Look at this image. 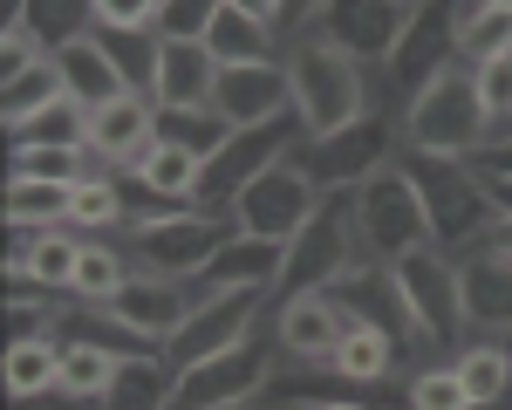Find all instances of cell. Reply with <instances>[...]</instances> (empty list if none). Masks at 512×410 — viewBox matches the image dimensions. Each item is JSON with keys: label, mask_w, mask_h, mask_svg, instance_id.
Segmentation results:
<instances>
[{"label": "cell", "mask_w": 512, "mask_h": 410, "mask_svg": "<svg viewBox=\"0 0 512 410\" xmlns=\"http://www.w3.org/2000/svg\"><path fill=\"white\" fill-rule=\"evenodd\" d=\"M403 151L410 158H458L478 164V151L492 144V110H485V89H478L472 62H444L403 96Z\"/></svg>", "instance_id": "1"}, {"label": "cell", "mask_w": 512, "mask_h": 410, "mask_svg": "<svg viewBox=\"0 0 512 410\" xmlns=\"http://www.w3.org/2000/svg\"><path fill=\"white\" fill-rule=\"evenodd\" d=\"M280 69H287V103H294V117H301L308 137H335V130H349V123H362L376 110L369 69L328 28L294 35L280 48Z\"/></svg>", "instance_id": "2"}, {"label": "cell", "mask_w": 512, "mask_h": 410, "mask_svg": "<svg viewBox=\"0 0 512 410\" xmlns=\"http://www.w3.org/2000/svg\"><path fill=\"white\" fill-rule=\"evenodd\" d=\"M355 205V246H362V267H396L403 253L417 246H437L431 233V205H424V185L410 158H390L383 171H369L349 192Z\"/></svg>", "instance_id": "3"}, {"label": "cell", "mask_w": 512, "mask_h": 410, "mask_svg": "<svg viewBox=\"0 0 512 410\" xmlns=\"http://www.w3.org/2000/svg\"><path fill=\"white\" fill-rule=\"evenodd\" d=\"M226 240H233V212H212V205H151V212H130L123 226L137 274H171V281H198Z\"/></svg>", "instance_id": "4"}, {"label": "cell", "mask_w": 512, "mask_h": 410, "mask_svg": "<svg viewBox=\"0 0 512 410\" xmlns=\"http://www.w3.org/2000/svg\"><path fill=\"white\" fill-rule=\"evenodd\" d=\"M403 158H410V151H403ZM410 171H417V185H424L437 246H444V253H472V246L492 233V219H499V199H492L485 171H478V164H458V158H410Z\"/></svg>", "instance_id": "5"}, {"label": "cell", "mask_w": 512, "mask_h": 410, "mask_svg": "<svg viewBox=\"0 0 512 410\" xmlns=\"http://www.w3.org/2000/svg\"><path fill=\"white\" fill-rule=\"evenodd\" d=\"M362 267V246H355V205L349 192H328L321 212L287 240V274H280V294H321V287H342ZM274 294V301H280Z\"/></svg>", "instance_id": "6"}, {"label": "cell", "mask_w": 512, "mask_h": 410, "mask_svg": "<svg viewBox=\"0 0 512 410\" xmlns=\"http://www.w3.org/2000/svg\"><path fill=\"white\" fill-rule=\"evenodd\" d=\"M390 158H403V117H390V110H369L362 123L335 130V137H301V151H294V164L315 178L321 192H355Z\"/></svg>", "instance_id": "7"}, {"label": "cell", "mask_w": 512, "mask_h": 410, "mask_svg": "<svg viewBox=\"0 0 512 410\" xmlns=\"http://www.w3.org/2000/svg\"><path fill=\"white\" fill-rule=\"evenodd\" d=\"M396 287H403V301H410V315H417V335H424V349L444 356L458 335H472L465 328V287H458V253H444V246H417V253H403L390 267Z\"/></svg>", "instance_id": "8"}, {"label": "cell", "mask_w": 512, "mask_h": 410, "mask_svg": "<svg viewBox=\"0 0 512 410\" xmlns=\"http://www.w3.org/2000/svg\"><path fill=\"white\" fill-rule=\"evenodd\" d=\"M321 199H328V192H321L315 178H308L294 158H280V164H267V171L233 199V233H253V240L287 246L321 212Z\"/></svg>", "instance_id": "9"}, {"label": "cell", "mask_w": 512, "mask_h": 410, "mask_svg": "<svg viewBox=\"0 0 512 410\" xmlns=\"http://www.w3.org/2000/svg\"><path fill=\"white\" fill-rule=\"evenodd\" d=\"M301 117H280V123H253V130H233L212 158H205V192H198V205H212V212H233V199L267 171V164L294 158L301 151Z\"/></svg>", "instance_id": "10"}, {"label": "cell", "mask_w": 512, "mask_h": 410, "mask_svg": "<svg viewBox=\"0 0 512 410\" xmlns=\"http://www.w3.org/2000/svg\"><path fill=\"white\" fill-rule=\"evenodd\" d=\"M417 14H424V7H396V0H328L321 28L342 41L362 69H390L396 48L417 28Z\"/></svg>", "instance_id": "11"}, {"label": "cell", "mask_w": 512, "mask_h": 410, "mask_svg": "<svg viewBox=\"0 0 512 410\" xmlns=\"http://www.w3.org/2000/svg\"><path fill=\"white\" fill-rule=\"evenodd\" d=\"M349 301L335 287L321 294H280L274 301V349L287 363H328V349L349 335Z\"/></svg>", "instance_id": "12"}, {"label": "cell", "mask_w": 512, "mask_h": 410, "mask_svg": "<svg viewBox=\"0 0 512 410\" xmlns=\"http://www.w3.org/2000/svg\"><path fill=\"white\" fill-rule=\"evenodd\" d=\"M103 308H110L144 349H171V335L192 322L198 287L192 281H171V274H130V287H123L117 301H103Z\"/></svg>", "instance_id": "13"}, {"label": "cell", "mask_w": 512, "mask_h": 410, "mask_svg": "<svg viewBox=\"0 0 512 410\" xmlns=\"http://www.w3.org/2000/svg\"><path fill=\"white\" fill-rule=\"evenodd\" d=\"M219 55H212V41L198 35H158V55H151V82H144V96L158 103V110H198V103H212V89H219Z\"/></svg>", "instance_id": "14"}, {"label": "cell", "mask_w": 512, "mask_h": 410, "mask_svg": "<svg viewBox=\"0 0 512 410\" xmlns=\"http://www.w3.org/2000/svg\"><path fill=\"white\" fill-rule=\"evenodd\" d=\"M158 144V103L144 96V89H130L117 103H103V110H89V137H82V151L103 164V171H137L144 151Z\"/></svg>", "instance_id": "15"}, {"label": "cell", "mask_w": 512, "mask_h": 410, "mask_svg": "<svg viewBox=\"0 0 512 410\" xmlns=\"http://www.w3.org/2000/svg\"><path fill=\"white\" fill-rule=\"evenodd\" d=\"M212 110L233 123V130L294 117V103H287V69H280V62H239V69H219Z\"/></svg>", "instance_id": "16"}, {"label": "cell", "mask_w": 512, "mask_h": 410, "mask_svg": "<svg viewBox=\"0 0 512 410\" xmlns=\"http://www.w3.org/2000/svg\"><path fill=\"white\" fill-rule=\"evenodd\" d=\"M280 274H287V246L253 240V233H233V240L212 253V267L198 274V294H280Z\"/></svg>", "instance_id": "17"}, {"label": "cell", "mask_w": 512, "mask_h": 410, "mask_svg": "<svg viewBox=\"0 0 512 410\" xmlns=\"http://www.w3.org/2000/svg\"><path fill=\"white\" fill-rule=\"evenodd\" d=\"M55 69H62V89L76 96L82 110H103V103H117V96H130L137 82L123 76V62L110 55V41L96 35V28H82V35H69L62 48H55Z\"/></svg>", "instance_id": "18"}, {"label": "cell", "mask_w": 512, "mask_h": 410, "mask_svg": "<svg viewBox=\"0 0 512 410\" xmlns=\"http://www.w3.org/2000/svg\"><path fill=\"white\" fill-rule=\"evenodd\" d=\"M458 287H465V328L512 342V260L472 246V253H458Z\"/></svg>", "instance_id": "19"}, {"label": "cell", "mask_w": 512, "mask_h": 410, "mask_svg": "<svg viewBox=\"0 0 512 410\" xmlns=\"http://www.w3.org/2000/svg\"><path fill=\"white\" fill-rule=\"evenodd\" d=\"M76 260H82V233H76V226H55V233H14V246H7V281L69 294Z\"/></svg>", "instance_id": "20"}, {"label": "cell", "mask_w": 512, "mask_h": 410, "mask_svg": "<svg viewBox=\"0 0 512 410\" xmlns=\"http://www.w3.org/2000/svg\"><path fill=\"white\" fill-rule=\"evenodd\" d=\"M328 369H335L349 390H376V383L410 376V356H403V349H396L376 322H349V335L328 349Z\"/></svg>", "instance_id": "21"}, {"label": "cell", "mask_w": 512, "mask_h": 410, "mask_svg": "<svg viewBox=\"0 0 512 410\" xmlns=\"http://www.w3.org/2000/svg\"><path fill=\"white\" fill-rule=\"evenodd\" d=\"M130 185L151 205H198V192H205V158L185 151V144H171V137H158L144 151V164L130 171ZM151 205H137V212H151Z\"/></svg>", "instance_id": "22"}, {"label": "cell", "mask_w": 512, "mask_h": 410, "mask_svg": "<svg viewBox=\"0 0 512 410\" xmlns=\"http://www.w3.org/2000/svg\"><path fill=\"white\" fill-rule=\"evenodd\" d=\"M103 410H178V363L164 356V349H137V356H123L117 383H110V397Z\"/></svg>", "instance_id": "23"}, {"label": "cell", "mask_w": 512, "mask_h": 410, "mask_svg": "<svg viewBox=\"0 0 512 410\" xmlns=\"http://www.w3.org/2000/svg\"><path fill=\"white\" fill-rule=\"evenodd\" d=\"M130 192H123V171H89L76 178V199H69V226H76L82 240H123V226H130Z\"/></svg>", "instance_id": "24"}, {"label": "cell", "mask_w": 512, "mask_h": 410, "mask_svg": "<svg viewBox=\"0 0 512 410\" xmlns=\"http://www.w3.org/2000/svg\"><path fill=\"white\" fill-rule=\"evenodd\" d=\"M451 369L465 376V397H472V410L512 404V342H506V335H472V342L451 356Z\"/></svg>", "instance_id": "25"}, {"label": "cell", "mask_w": 512, "mask_h": 410, "mask_svg": "<svg viewBox=\"0 0 512 410\" xmlns=\"http://www.w3.org/2000/svg\"><path fill=\"white\" fill-rule=\"evenodd\" d=\"M451 55L458 62H499L512 55V7H478V0H451Z\"/></svg>", "instance_id": "26"}, {"label": "cell", "mask_w": 512, "mask_h": 410, "mask_svg": "<svg viewBox=\"0 0 512 410\" xmlns=\"http://www.w3.org/2000/svg\"><path fill=\"white\" fill-rule=\"evenodd\" d=\"M123 356H137V349H110V342H89V335H69L62 342V397H76V404H103L110 397V383H117Z\"/></svg>", "instance_id": "27"}, {"label": "cell", "mask_w": 512, "mask_h": 410, "mask_svg": "<svg viewBox=\"0 0 512 410\" xmlns=\"http://www.w3.org/2000/svg\"><path fill=\"white\" fill-rule=\"evenodd\" d=\"M76 185L62 178H7V233H55L69 226Z\"/></svg>", "instance_id": "28"}, {"label": "cell", "mask_w": 512, "mask_h": 410, "mask_svg": "<svg viewBox=\"0 0 512 410\" xmlns=\"http://www.w3.org/2000/svg\"><path fill=\"white\" fill-rule=\"evenodd\" d=\"M137 274V260H130V246L123 240H82V260H76V281H69V301H89V308H103V301H117L123 287Z\"/></svg>", "instance_id": "29"}, {"label": "cell", "mask_w": 512, "mask_h": 410, "mask_svg": "<svg viewBox=\"0 0 512 410\" xmlns=\"http://www.w3.org/2000/svg\"><path fill=\"white\" fill-rule=\"evenodd\" d=\"M205 41H212V55L226 62V69H239V62H280V28H267V21H253V14H239V7H219L212 14V28H205Z\"/></svg>", "instance_id": "30"}, {"label": "cell", "mask_w": 512, "mask_h": 410, "mask_svg": "<svg viewBox=\"0 0 512 410\" xmlns=\"http://www.w3.org/2000/svg\"><path fill=\"white\" fill-rule=\"evenodd\" d=\"M62 342L69 335H14V349H7V390L14 397H48L62 383Z\"/></svg>", "instance_id": "31"}, {"label": "cell", "mask_w": 512, "mask_h": 410, "mask_svg": "<svg viewBox=\"0 0 512 410\" xmlns=\"http://www.w3.org/2000/svg\"><path fill=\"white\" fill-rule=\"evenodd\" d=\"M69 89H62V69H55V55L35 62V69H21L14 82H0V123L7 130H21V123H35L48 103H62Z\"/></svg>", "instance_id": "32"}, {"label": "cell", "mask_w": 512, "mask_h": 410, "mask_svg": "<svg viewBox=\"0 0 512 410\" xmlns=\"http://www.w3.org/2000/svg\"><path fill=\"white\" fill-rule=\"evenodd\" d=\"M89 171H96V158L69 151V144H7V178H62V185H76Z\"/></svg>", "instance_id": "33"}, {"label": "cell", "mask_w": 512, "mask_h": 410, "mask_svg": "<svg viewBox=\"0 0 512 410\" xmlns=\"http://www.w3.org/2000/svg\"><path fill=\"white\" fill-rule=\"evenodd\" d=\"M403 404L410 410H472V397H465V376L451 369V356H437V363L403 376Z\"/></svg>", "instance_id": "34"}, {"label": "cell", "mask_w": 512, "mask_h": 410, "mask_svg": "<svg viewBox=\"0 0 512 410\" xmlns=\"http://www.w3.org/2000/svg\"><path fill=\"white\" fill-rule=\"evenodd\" d=\"M158 137L185 144V151H198V158H212V151L233 137V123L219 117L212 103H198V110H158Z\"/></svg>", "instance_id": "35"}, {"label": "cell", "mask_w": 512, "mask_h": 410, "mask_svg": "<svg viewBox=\"0 0 512 410\" xmlns=\"http://www.w3.org/2000/svg\"><path fill=\"white\" fill-rule=\"evenodd\" d=\"M82 137H89V110H82L76 96H62V103H48L35 123L7 130V144H69V151H82Z\"/></svg>", "instance_id": "36"}, {"label": "cell", "mask_w": 512, "mask_h": 410, "mask_svg": "<svg viewBox=\"0 0 512 410\" xmlns=\"http://www.w3.org/2000/svg\"><path fill=\"white\" fill-rule=\"evenodd\" d=\"M171 0H89V28L96 35H158Z\"/></svg>", "instance_id": "37"}, {"label": "cell", "mask_w": 512, "mask_h": 410, "mask_svg": "<svg viewBox=\"0 0 512 410\" xmlns=\"http://www.w3.org/2000/svg\"><path fill=\"white\" fill-rule=\"evenodd\" d=\"M7 21H28L48 48H62L69 35L89 28V0H21V14H7Z\"/></svg>", "instance_id": "38"}, {"label": "cell", "mask_w": 512, "mask_h": 410, "mask_svg": "<svg viewBox=\"0 0 512 410\" xmlns=\"http://www.w3.org/2000/svg\"><path fill=\"white\" fill-rule=\"evenodd\" d=\"M48 55H55V48H48L28 21H7V28H0V82H14L21 69H35V62H48Z\"/></svg>", "instance_id": "39"}, {"label": "cell", "mask_w": 512, "mask_h": 410, "mask_svg": "<svg viewBox=\"0 0 512 410\" xmlns=\"http://www.w3.org/2000/svg\"><path fill=\"white\" fill-rule=\"evenodd\" d=\"M478 89H485V110H492V137L512 130V55L485 62V69H478Z\"/></svg>", "instance_id": "40"}, {"label": "cell", "mask_w": 512, "mask_h": 410, "mask_svg": "<svg viewBox=\"0 0 512 410\" xmlns=\"http://www.w3.org/2000/svg\"><path fill=\"white\" fill-rule=\"evenodd\" d=\"M219 7H226V0H171L158 35H198V41H205V28H212V14H219Z\"/></svg>", "instance_id": "41"}, {"label": "cell", "mask_w": 512, "mask_h": 410, "mask_svg": "<svg viewBox=\"0 0 512 410\" xmlns=\"http://www.w3.org/2000/svg\"><path fill=\"white\" fill-rule=\"evenodd\" d=\"M321 14H328V0H280V41L321 28Z\"/></svg>", "instance_id": "42"}, {"label": "cell", "mask_w": 512, "mask_h": 410, "mask_svg": "<svg viewBox=\"0 0 512 410\" xmlns=\"http://www.w3.org/2000/svg\"><path fill=\"white\" fill-rule=\"evenodd\" d=\"M478 171H485L492 185H512V130H499V137L478 151Z\"/></svg>", "instance_id": "43"}, {"label": "cell", "mask_w": 512, "mask_h": 410, "mask_svg": "<svg viewBox=\"0 0 512 410\" xmlns=\"http://www.w3.org/2000/svg\"><path fill=\"white\" fill-rule=\"evenodd\" d=\"M14 410H103V404H76V397L48 390V397H14Z\"/></svg>", "instance_id": "44"}, {"label": "cell", "mask_w": 512, "mask_h": 410, "mask_svg": "<svg viewBox=\"0 0 512 410\" xmlns=\"http://www.w3.org/2000/svg\"><path fill=\"white\" fill-rule=\"evenodd\" d=\"M485 253H499V260H512V212H499V219H492V233H485Z\"/></svg>", "instance_id": "45"}, {"label": "cell", "mask_w": 512, "mask_h": 410, "mask_svg": "<svg viewBox=\"0 0 512 410\" xmlns=\"http://www.w3.org/2000/svg\"><path fill=\"white\" fill-rule=\"evenodd\" d=\"M492 185V178H485ZM492 199H499V212H512V185H492Z\"/></svg>", "instance_id": "46"}, {"label": "cell", "mask_w": 512, "mask_h": 410, "mask_svg": "<svg viewBox=\"0 0 512 410\" xmlns=\"http://www.w3.org/2000/svg\"><path fill=\"white\" fill-rule=\"evenodd\" d=\"M315 410H369V404H355V397H335V404H315Z\"/></svg>", "instance_id": "47"}, {"label": "cell", "mask_w": 512, "mask_h": 410, "mask_svg": "<svg viewBox=\"0 0 512 410\" xmlns=\"http://www.w3.org/2000/svg\"><path fill=\"white\" fill-rule=\"evenodd\" d=\"M233 410H274V404H267V397H260V404H233Z\"/></svg>", "instance_id": "48"}, {"label": "cell", "mask_w": 512, "mask_h": 410, "mask_svg": "<svg viewBox=\"0 0 512 410\" xmlns=\"http://www.w3.org/2000/svg\"><path fill=\"white\" fill-rule=\"evenodd\" d=\"M396 7H431V0H396Z\"/></svg>", "instance_id": "49"}, {"label": "cell", "mask_w": 512, "mask_h": 410, "mask_svg": "<svg viewBox=\"0 0 512 410\" xmlns=\"http://www.w3.org/2000/svg\"><path fill=\"white\" fill-rule=\"evenodd\" d=\"M478 7H512V0H478Z\"/></svg>", "instance_id": "50"}]
</instances>
